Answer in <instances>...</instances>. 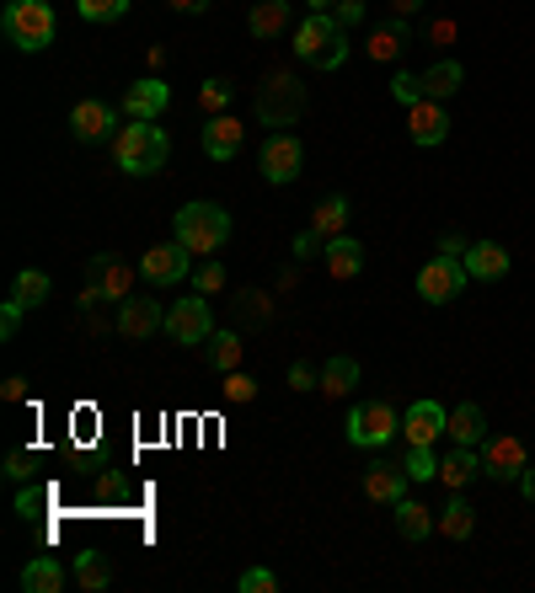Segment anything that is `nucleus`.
Listing matches in <instances>:
<instances>
[{"mask_svg": "<svg viewBox=\"0 0 535 593\" xmlns=\"http://www.w3.org/2000/svg\"><path fill=\"white\" fill-rule=\"evenodd\" d=\"M401 470H407L412 481H434V476H439V455H434V444H407Z\"/></svg>", "mask_w": 535, "mask_h": 593, "instance_id": "c9c22d12", "label": "nucleus"}, {"mask_svg": "<svg viewBox=\"0 0 535 593\" xmlns=\"http://www.w3.org/2000/svg\"><path fill=\"white\" fill-rule=\"evenodd\" d=\"M194 289H199L203 300H214V294L225 289V267L214 263V257H203V263L194 267Z\"/></svg>", "mask_w": 535, "mask_h": 593, "instance_id": "e433bc0d", "label": "nucleus"}, {"mask_svg": "<svg viewBox=\"0 0 535 593\" xmlns=\"http://www.w3.org/2000/svg\"><path fill=\"white\" fill-rule=\"evenodd\" d=\"M129 283H134V267H124L113 252H97L86 263V294H80V305L91 311L97 300H129Z\"/></svg>", "mask_w": 535, "mask_h": 593, "instance_id": "6e6552de", "label": "nucleus"}, {"mask_svg": "<svg viewBox=\"0 0 535 593\" xmlns=\"http://www.w3.org/2000/svg\"><path fill=\"white\" fill-rule=\"evenodd\" d=\"M456 33H461V27H456L450 16H439V22H428V43H434V49H450V43H456Z\"/></svg>", "mask_w": 535, "mask_h": 593, "instance_id": "c03bdc74", "label": "nucleus"}, {"mask_svg": "<svg viewBox=\"0 0 535 593\" xmlns=\"http://www.w3.org/2000/svg\"><path fill=\"white\" fill-rule=\"evenodd\" d=\"M466 263L461 257H428V263L418 267V294L428 300V305H450V300H461V289H466Z\"/></svg>", "mask_w": 535, "mask_h": 593, "instance_id": "0eeeda50", "label": "nucleus"}, {"mask_svg": "<svg viewBox=\"0 0 535 593\" xmlns=\"http://www.w3.org/2000/svg\"><path fill=\"white\" fill-rule=\"evenodd\" d=\"M231 102H236V86H231L225 75H214V80H203L199 86V113L203 118H220Z\"/></svg>", "mask_w": 535, "mask_h": 593, "instance_id": "f704fd0d", "label": "nucleus"}, {"mask_svg": "<svg viewBox=\"0 0 535 593\" xmlns=\"http://www.w3.org/2000/svg\"><path fill=\"white\" fill-rule=\"evenodd\" d=\"M177 241L194 257H214L231 241V214L220 203H188V209H177Z\"/></svg>", "mask_w": 535, "mask_h": 593, "instance_id": "7ed1b4c3", "label": "nucleus"}, {"mask_svg": "<svg viewBox=\"0 0 535 593\" xmlns=\"http://www.w3.org/2000/svg\"><path fill=\"white\" fill-rule=\"evenodd\" d=\"M343 225H348V198H322L316 203V214H311V230L322 236V241H333V236H343Z\"/></svg>", "mask_w": 535, "mask_h": 593, "instance_id": "2f4dec72", "label": "nucleus"}, {"mask_svg": "<svg viewBox=\"0 0 535 593\" xmlns=\"http://www.w3.org/2000/svg\"><path fill=\"white\" fill-rule=\"evenodd\" d=\"M241 139H247V124H236L231 113H220V118L203 124V155L209 161H231L241 150Z\"/></svg>", "mask_w": 535, "mask_h": 593, "instance_id": "aec40b11", "label": "nucleus"}, {"mask_svg": "<svg viewBox=\"0 0 535 593\" xmlns=\"http://www.w3.org/2000/svg\"><path fill=\"white\" fill-rule=\"evenodd\" d=\"M75 583L91 593H102L113 583V567H108V556L102 551H86V556H75Z\"/></svg>", "mask_w": 535, "mask_h": 593, "instance_id": "72a5a7b5", "label": "nucleus"}, {"mask_svg": "<svg viewBox=\"0 0 535 593\" xmlns=\"http://www.w3.org/2000/svg\"><path fill=\"white\" fill-rule=\"evenodd\" d=\"M353 386H359V364H353V358H327V364H322V386H316V391L322 395H353Z\"/></svg>", "mask_w": 535, "mask_h": 593, "instance_id": "7c9ffc66", "label": "nucleus"}, {"mask_svg": "<svg viewBox=\"0 0 535 593\" xmlns=\"http://www.w3.org/2000/svg\"><path fill=\"white\" fill-rule=\"evenodd\" d=\"M300 161H306V150H300V139H295V134H268V139H263L258 166H263V177L273 182V188L295 182V177H300Z\"/></svg>", "mask_w": 535, "mask_h": 593, "instance_id": "9d476101", "label": "nucleus"}, {"mask_svg": "<svg viewBox=\"0 0 535 593\" xmlns=\"http://www.w3.org/2000/svg\"><path fill=\"white\" fill-rule=\"evenodd\" d=\"M11 300H16L22 311H38V305L49 300V273H38V267L16 273V283H11Z\"/></svg>", "mask_w": 535, "mask_h": 593, "instance_id": "473e14b6", "label": "nucleus"}, {"mask_svg": "<svg viewBox=\"0 0 535 593\" xmlns=\"http://www.w3.org/2000/svg\"><path fill=\"white\" fill-rule=\"evenodd\" d=\"M316 386H322V375L311 364H289V391H316Z\"/></svg>", "mask_w": 535, "mask_h": 593, "instance_id": "a18cd8bd", "label": "nucleus"}, {"mask_svg": "<svg viewBox=\"0 0 535 593\" xmlns=\"http://www.w3.org/2000/svg\"><path fill=\"white\" fill-rule=\"evenodd\" d=\"M113 155L129 177H155L172 155V139H166V129H155L145 118H129V129H119V139H113Z\"/></svg>", "mask_w": 535, "mask_h": 593, "instance_id": "f257e3e1", "label": "nucleus"}, {"mask_svg": "<svg viewBox=\"0 0 535 593\" xmlns=\"http://www.w3.org/2000/svg\"><path fill=\"white\" fill-rule=\"evenodd\" d=\"M33 470H38L33 450H11V455H5V476H11V481H33Z\"/></svg>", "mask_w": 535, "mask_h": 593, "instance_id": "37998d69", "label": "nucleus"}, {"mask_svg": "<svg viewBox=\"0 0 535 593\" xmlns=\"http://www.w3.org/2000/svg\"><path fill=\"white\" fill-rule=\"evenodd\" d=\"M520 492L535 503V465H525V476H520Z\"/></svg>", "mask_w": 535, "mask_h": 593, "instance_id": "5fc2aeb1", "label": "nucleus"}, {"mask_svg": "<svg viewBox=\"0 0 535 593\" xmlns=\"http://www.w3.org/2000/svg\"><path fill=\"white\" fill-rule=\"evenodd\" d=\"M166 5H172V11H188V16H199L209 0H166Z\"/></svg>", "mask_w": 535, "mask_h": 593, "instance_id": "864d4df0", "label": "nucleus"}, {"mask_svg": "<svg viewBox=\"0 0 535 593\" xmlns=\"http://www.w3.org/2000/svg\"><path fill=\"white\" fill-rule=\"evenodd\" d=\"M466 273H471V278H487V283H493V278H503V273H509V252H503L498 241H476V247L466 252Z\"/></svg>", "mask_w": 535, "mask_h": 593, "instance_id": "bb28decb", "label": "nucleus"}, {"mask_svg": "<svg viewBox=\"0 0 535 593\" xmlns=\"http://www.w3.org/2000/svg\"><path fill=\"white\" fill-rule=\"evenodd\" d=\"M471 529H476V508H471L461 492H450V503L439 508V534H450V540H466Z\"/></svg>", "mask_w": 535, "mask_h": 593, "instance_id": "c756f323", "label": "nucleus"}, {"mask_svg": "<svg viewBox=\"0 0 535 593\" xmlns=\"http://www.w3.org/2000/svg\"><path fill=\"white\" fill-rule=\"evenodd\" d=\"M482 476V450H471V444H456L445 460H439V481L450 487V492H461V487H471Z\"/></svg>", "mask_w": 535, "mask_h": 593, "instance_id": "412c9836", "label": "nucleus"}, {"mask_svg": "<svg viewBox=\"0 0 535 593\" xmlns=\"http://www.w3.org/2000/svg\"><path fill=\"white\" fill-rule=\"evenodd\" d=\"M0 27H5V38H11L16 49L38 54V49L54 43V5H49V0H11L5 16H0Z\"/></svg>", "mask_w": 535, "mask_h": 593, "instance_id": "20e7f679", "label": "nucleus"}, {"mask_svg": "<svg viewBox=\"0 0 535 593\" xmlns=\"http://www.w3.org/2000/svg\"><path fill=\"white\" fill-rule=\"evenodd\" d=\"M391 97H397L401 108L423 102V75H412V70H397V80H391Z\"/></svg>", "mask_w": 535, "mask_h": 593, "instance_id": "ea45409f", "label": "nucleus"}, {"mask_svg": "<svg viewBox=\"0 0 535 593\" xmlns=\"http://www.w3.org/2000/svg\"><path fill=\"white\" fill-rule=\"evenodd\" d=\"M70 129H75L80 144H97V139H108V134L119 129V113L108 102H75L70 108Z\"/></svg>", "mask_w": 535, "mask_h": 593, "instance_id": "f3484780", "label": "nucleus"}, {"mask_svg": "<svg viewBox=\"0 0 535 593\" xmlns=\"http://www.w3.org/2000/svg\"><path fill=\"white\" fill-rule=\"evenodd\" d=\"M311 11H337V0H306Z\"/></svg>", "mask_w": 535, "mask_h": 593, "instance_id": "6e6d98bb", "label": "nucleus"}, {"mask_svg": "<svg viewBox=\"0 0 535 593\" xmlns=\"http://www.w3.org/2000/svg\"><path fill=\"white\" fill-rule=\"evenodd\" d=\"M161 327H166L161 300H124V305H119V331H124L129 342H145V337H155Z\"/></svg>", "mask_w": 535, "mask_h": 593, "instance_id": "6ab92c4d", "label": "nucleus"}, {"mask_svg": "<svg viewBox=\"0 0 535 593\" xmlns=\"http://www.w3.org/2000/svg\"><path fill=\"white\" fill-rule=\"evenodd\" d=\"M49 503H54L49 487H22V492H16V514H22V519H38Z\"/></svg>", "mask_w": 535, "mask_h": 593, "instance_id": "58836bf2", "label": "nucleus"}, {"mask_svg": "<svg viewBox=\"0 0 535 593\" xmlns=\"http://www.w3.org/2000/svg\"><path fill=\"white\" fill-rule=\"evenodd\" d=\"M166 337H172V342H183V348H203V342L214 337L209 300H203V294H194V300H177V305L166 311Z\"/></svg>", "mask_w": 535, "mask_h": 593, "instance_id": "1a4fd4ad", "label": "nucleus"}, {"mask_svg": "<svg viewBox=\"0 0 535 593\" xmlns=\"http://www.w3.org/2000/svg\"><path fill=\"white\" fill-rule=\"evenodd\" d=\"M445 406L439 401H412L407 412H401V439L407 444H434V439H445Z\"/></svg>", "mask_w": 535, "mask_h": 593, "instance_id": "4468645a", "label": "nucleus"}, {"mask_svg": "<svg viewBox=\"0 0 535 593\" xmlns=\"http://www.w3.org/2000/svg\"><path fill=\"white\" fill-rule=\"evenodd\" d=\"M252 395H258V380H252V375H236V369L225 375V401H231V406H247Z\"/></svg>", "mask_w": 535, "mask_h": 593, "instance_id": "a19ab883", "label": "nucleus"}, {"mask_svg": "<svg viewBox=\"0 0 535 593\" xmlns=\"http://www.w3.org/2000/svg\"><path fill=\"white\" fill-rule=\"evenodd\" d=\"M322 247H327V241H322V236H316L311 225H306V230L295 236V257H322Z\"/></svg>", "mask_w": 535, "mask_h": 593, "instance_id": "de8ad7c7", "label": "nucleus"}, {"mask_svg": "<svg viewBox=\"0 0 535 593\" xmlns=\"http://www.w3.org/2000/svg\"><path fill=\"white\" fill-rule=\"evenodd\" d=\"M295 54L316 70H337L348 60V33L337 27L333 11H311V16L295 27Z\"/></svg>", "mask_w": 535, "mask_h": 593, "instance_id": "f03ea898", "label": "nucleus"}, {"mask_svg": "<svg viewBox=\"0 0 535 593\" xmlns=\"http://www.w3.org/2000/svg\"><path fill=\"white\" fill-rule=\"evenodd\" d=\"M203 364L220 369V375H231V369L241 364V337H236V331H214V337L203 342Z\"/></svg>", "mask_w": 535, "mask_h": 593, "instance_id": "c85d7f7f", "label": "nucleus"}, {"mask_svg": "<svg viewBox=\"0 0 535 593\" xmlns=\"http://www.w3.org/2000/svg\"><path fill=\"white\" fill-rule=\"evenodd\" d=\"M423 11V0H391V16H401V22H412Z\"/></svg>", "mask_w": 535, "mask_h": 593, "instance_id": "3c124183", "label": "nucleus"}, {"mask_svg": "<svg viewBox=\"0 0 535 593\" xmlns=\"http://www.w3.org/2000/svg\"><path fill=\"white\" fill-rule=\"evenodd\" d=\"M461 86H466V70H461V60H439V65L423 70V97H434V102L456 97Z\"/></svg>", "mask_w": 535, "mask_h": 593, "instance_id": "b1692460", "label": "nucleus"}, {"mask_svg": "<svg viewBox=\"0 0 535 593\" xmlns=\"http://www.w3.org/2000/svg\"><path fill=\"white\" fill-rule=\"evenodd\" d=\"M397 433H401V412L391 401H359L348 412V444H359V450H386Z\"/></svg>", "mask_w": 535, "mask_h": 593, "instance_id": "39448f33", "label": "nucleus"}, {"mask_svg": "<svg viewBox=\"0 0 535 593\" xmlns=\"http://www.w3.org/2000/svg\"><path fill=\"white\" fill-rule=\"evenodd\" d=\"M407 134H412V144H445V134H450V113H445V102H434V97H423V102H412L407 108Z\"/></svg>", "mask_w": 535, "mask_h": 593, "instance_id": "f8f14e48", "label": "nucleus"}, {"mask_svg": "<svg viewBox=\"0 0 535 593\" xmlns=\"http://www.w3.org/2000/svg\"><path fill=\"white\" fill-rule=\"evenodd\" d=\"M476 450H482V476H493V481H520V476H525V465H531L525 444H520V439H509V433L482 439Z\"/></svg>", "mask_w": 535, "mask_h": 593, "instance_id": "9b49d317", "label": "nucleus"}, {"mask_svg": "<svg viewBox=\"0 0 535 593\" xmlns=\"http://www.w3.org/2000/svg\"><path fill=\"white\" fill-rule=\"evenodd\" d=\"M236 589H241V593H273V589H278V578H273L268 567H247V572L236 578Z\"/></svg>", "mask_w": 535, "mask_h": 593, "instance_id": "79ce46f5", "label": "nucleus"}, {"mask_svg": "<svg viewBox=\"0 0 535 593\" xmlns=\"http://www.w3.org/2000/svg\"><path fill=\"white\" fill-rule=\"evenodd\" d=\"M445 433L456 439V444H482L487 439V417H482V406L476 401H461V406H450V417H445Z\"/></svg>", "mask_w": 535, "mask_h": 593, "instance_id": "4be33fe9", "label": "nucleus"}, {"mask_svg": "<svg viewBox=\"0 0 535 593\" xmlns=\"http://www.w3.org/2000/svg\"><path fill=\"white\" fill-rule=\"evenodd\" d=\"M337 27H343V33H348V27H359V22H364V0H337Z\"/></svg>", "mask_w": 535, "mask_h": 593, "instance_id": "49530a36", "label": "nucleus"}, {"mask_svg": "<svg viewBox=\"0 0 535 593\" xmlns=\"http://www.w3.org/2000/svg\"><path fill=\"white\" fill-rule=\"evenodd\" d=\"M22 589L27 593H60L65 589V567H60L54 556H33V562L22 567Z\"/></svg>", "mask_w": 535, "mask_h": 593, "instance_id": "a878e982", "label": "nucleus"}, {"mask_svg": "<svg viewBox=\"0 0 535 593\" xmlns=\"http://www.w3.org/2000/svg\"><path fill=\"white\" fill-rule=\"evenodd\" d=\"M75 11H80L86 22H119V16L129 11V0H75Z\"/></svg>", "mask_w": 535, "mask_h": 593, "instance_id": "4c0bfd02", "label": "nucleus"}, {"mask_svg": "<svg viewBox=\"0 0 535 593\" xmlns=\"http://www.w3.org/2000/svg\"><path fill=\"white\" fill-rule=\"evenodd\" d=\"M439 252H445V257H461V263H466V241H461V236H456V230H450V236H439Z\"/></svg>", "mask_w": 535, "mask_h": 593, "instance_id": "8fccbe9b", "label": "nucleus"}, {"mask_svg": "<svg viewBox=\"0 0 535 593\" xmlns=\"http://www.w3.org/2000/svg\"><path fill=\"white\" fill-rule=\"evenodd\" d=\"M397 529H401V540H428V534L439 529V519H434V508H423V503L401 497V503H397Z\"/></svg>", "mask_w": 535, "mask_h": 593, "instance_id": "cd10ccee", "label": "nucleus"}, {"mask_svg": "<svg viewBox=\"0 0 535 593\" xmlns=\"http://www.w3.org/2000/svg\"><path fill=\"white\" fill-rule=\"evenodd\" d=\"M300 113H306V86H300L295 75H284V70H278V75H268V86L258 91V118H263L268 129L284 134L295 118H300Z\"/></svg>", "mask_w": 535, "mask_h": 593, "instance_id": "423d86ee", "label": "nucleus"}, {"mask_svg": "<svg viewBox=\"0 0 535 593\" xmlns=\"http://www.w3.org/2000/svg\"><path fill=\"white\" fill-rule=\"evenodd\" d=\"M188 247L183 241H166V247H150L145 257H139V273L150 278V283H177V278H188L194 267H188Z\"/></svg>", "mask_w": 535, "mask_h": 593, "instance_id": "ddd939ff", "label": "nucleus"}, {"mask_svg": "<svg viewBox=\"0 0 535 593\" xmlns=\"http://www.w3.org/2000/svg\"><path fill=\"white\" fill-rule=\"evenodd\" d=\"M284 27H289V0H258V5H252V16H247V33H252V38H278V33H284Z\"/></svg>", "mask_w": 535, "mask_h": 593, "instance_id": "393cba45", "label": "nucleus"}, {"mask_svg": "<svg viewBox=\"0 0 535 593\" xmlns=\"http://www.w3.org/2000/svg\"><path fill=\"white\" fill-rule=\"evenodd\" d=\"M166 102H172V91H166V80H155V75L134 80L129 91H124V113H129V118H145V124H155V118L166 113Z\"/></svg>", "mask_w": 535, "mask_h": 593, "instance_id": "dca6fc26", "label": "nucleus"}, {"mask_svg": "<svg viewBox=\"0 0 535 593\" xmlns=\"http://www.w3.org/2000/svg\"><path fill=\"white\" fill-rule=\"evenodd\" d=\"M5 401H27V380H22V375L5 380Z\"/></svg>", "mask_w": 535, "mask_h": 593, "instance_id": "603ef678", "label": "nucleus"}, {"mask_svg": "<svg viewBox=\"0 0 535 593\" xmlns=\"http://www.w3.org/2000/svg\"><path fill=\"white\" fill-rule=\"evenodd\" d=\"M22 316H27V311H22L16 300H5V311H0V337H16V327H22Z\"/></svg>", "mask_w": 535, "mask_h": 593, "instance_id": "09e8293b", "label": "nucleus"}, {"mask_svg": "<svg viewBox=\"0 0 535 593\" xmlns=\"http://www.w3.org/2000/svg\"><path fill=\"white\" fill-rule=\"evenodd\" d=\"M322 263L333 278H359V267H364V247L353 241V236H333L327 247H322Z\"/></svg>", "mask_w": 535, "mask_h": 593, "instance_id": "5701e85b", "label": "nucleus"}, {"mask_svg": "<svg viewBox=\"0 0 535 593\" xmlns=\"http://www.w3.org/2000/svg\"><path fill=\"white\" fill-rule=\"evenodd\" d=\"M407 481H412V476L401 470V460H375L370 470H364V497L397 508L401 497H407Z\"/></svg>", "mask_w": 535, "mask_h": 593, "instance_id": "2eb2a0df", "label": "nucleus"}, {"mask_svg": "<svg viewBox=\"0 0 535 593\" xmlns=\"http://www.w3.org/2000/svg\"><path fill=\"white\" fill-rule=\"evenodd\" d=\"M407 43H412V22L391 16V22L370 27V38H364V54H370L375 65H391V60H401V49H407Z\"/></svg>", "mask_w": 535, "mask_h": 593, "instance_id": "a211bd4d", "label": "nucleus"}]
</instances>
